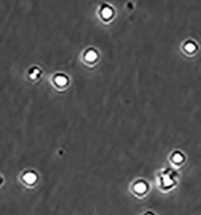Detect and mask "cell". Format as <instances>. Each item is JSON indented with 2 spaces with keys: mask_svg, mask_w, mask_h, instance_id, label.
<instances>
[{
  "mask_svg": "<svg viewBox=\"0 0 201 215\" xmlns=\"http://www.w3.org/2000/svg\"><path fill=\"white\" fill-rule=\"evenodd\" d=\"M24 179L27 182L33 183L35 181H36V176H35L34 174H32V173H28V174H27L26 176H25Z\"/></svg>",
  "mask_w": 201,
  "mask_h": 215,
  "instance_id": "cell-1",
  "label": "cell"
},
{
  "mask_svg": "<svg viewBox=\"0 0 201 215\" xmlns=\"http://www.w3.org/2000/svg\"><path fill=\"white\" fill-rule=\"evenodd\" d=\"M146 189H147V187L143 183H139L135 186V190L138 193H143L146 191Z\"/></svg>",
  "mask_w": 201,
  "mask_h": 215,
  "instance_id": "cell-2",
  "label": "cell"
}]
</instances>
